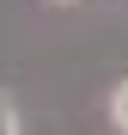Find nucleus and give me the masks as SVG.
<instances>
[{
	"mask_svg": "<svg viewBox=\"0 0 128 135\" xmlns=\"http://www.w3.org/2000/svg\"><path fill=\"white\" fill-rule=\"evenodd\" d=\"M104 117H110V129H116V135H128V74L110 86V98H104Z\"/></svg>",
	"mask_w": 128,
	"mask_h": 135,
	"instance_id": "1",
	"label": "nucleus"
},
{
	"mask_svg": "<svg viewBox=\"0 0 128 135\" xmlns=\"http://www.w3.org/2000/svg\"><path fill=\"white\" fill-rule=\"evenodd\" d=\"M0 135H25V129H18V104H12L6 86H0Z\"/></svg>",
	"mask_w": 128,
	"mask_h": 135,
	"instance_id": "2",
	"label": "nucleus"
},
{
	"mask_svg": "<svg viewBox=\"0 0 128 135\" xmlns=\"http://www.w3.org/2000/svg\"><path fill=\"white\" fill-rule=\"evenodd\" d=\"M55 6H67V0H55Z\"/></svg>",
	"mask_w": 128,
	"mask_h": 135,
	"instance_id": "3",
	"label": "nucleus"
}]
</instances>
